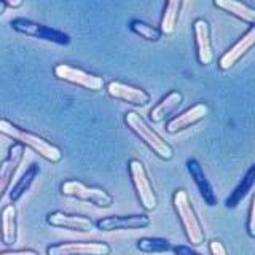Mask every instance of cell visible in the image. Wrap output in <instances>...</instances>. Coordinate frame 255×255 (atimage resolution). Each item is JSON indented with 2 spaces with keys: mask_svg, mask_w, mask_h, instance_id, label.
Listing matches in <instances>:
<instances>
[{
  "mask_svg": "<svg viewBox=\"0 0 255 255\" xmlns=\"http://www.w3.org/2000/svg\"><path fill=\"white\" fill-rule=\"evenodd\" d=\"M0 134L14 140L16 143H21L24 148L27 147L32 151H35L38 156L46 159L48 163L56 164L62 159V150L58 145H54L53 142L35 132L26 131L24 128L18 126L6 118H0Z\"/></svg>",
  "mask_w": 255,
  "mask_h": 255,
  "instance_id": "obj_1",
  "label": "cell"
},
{
  "mask_svg": "<svg viewBox=\"0 0 255 255\" xmlns=\"http://www.w3.org/2000/svg\"><path fill=\"white\" fill-rule=\"evenodd\" d=\"M172 207L180 220V225L183 228L187 241L195 247L203 246L206 241V233H204L203 223L199 220L195 207L191 204V198L185 188H177L174 191Z\"/></svg>",
  "mask_w": 255,
  "mask_h": 255,
  "instance_id": "obj_2",
  "label": "cell"
},
{
  "mask_svg": "<svg viewBox=\"0 0 255 255\" xmlns=\"http://www.w3.org/2000/svg\"><path fill=\"white\" fill-rule=\"evenodd\" d=\"M125 125L135 137L142 140L145 145L153 151V153L163 159V161H171L174 158V148L171 143H167L161 135H159L153 128H150L148 123L143 120L137 112L129 110L125 114Z\"/></svg>",
  "mask_w": 255,
  "mask_h": 255,
  "instance_id": "obj_3",
  "label": "cell"
},
{
  "mask_svg": "<svg viewBox=\"0 0 255 255\" xmlns=\"http://www.w3.org/2000/svg\"><path fill=\"white\" fill-rule=\"evenodd\" d=\"M128 172H129L132 188L135 191V196H137L142 209L145 212H153L158 207V195L153 188V183H151L148 177L145 164L140 159L132 158L128 161Z\"/></svg>",
  "mask_w": 255,
  "mask_h": 255,
  "instance_id": "obj_4",
  "label": "cell"
},
{
  "mask_svg": "<svg viewBox=\"0 0 255 255\" xmlns=\"http://www.w3.org/2000/svg\"><path fill=\"white\" fill-rule=\"evenodd\" d=\"M61 193L67 198H74L78 201L90 203L101 209H107L114 204V196H112L107 190L102 187L96 185H86V183L75 180V179H67L61 183Z\"/></svg>",
  "mask_w": 255,
  "mask_h": 255,
  "instance_id": "obj_5",
  "label": "cell"
},
{
  "mask_svg": "<svg viewBox=\"0 0 255 255\" xmlns=\"http://www.w3.org/2000/svg\"><path fill=\"white\" fill-rule=\"evenodd\" d=\"M53 74L56 78L61 80V82L80 86L86 91L101 93L102 90H106V80L101 75L88 72L85 69L75 67V66H70V64H66V62L56 64L53 67Z\"/></svg>",
  "mask_w": 255,
  "mask_h": 255,
  "instance_id": "obj_6",
  "label": "cell"
},
{
  "mask_svg": "<svg viewBox=\"0 0 255 255\" xmlns=\"http://www.w3.org/2000/svg\"><path fill=\"white\" fill-rule=\"evenodd\" d=\"M10 26L14 32H18L21 35H26L30 38L43 40V42H50L54 45L66 46L70 43V35L66 34L64 30L54 29L51 26H45L42 22L32 21L27 18H14L10 21Z\"/></svg>",
  "mask_w": 255,
  "mask_h": 255,
  "instance_id": "obj_7",
  "label": "cell"
},
{
  "mask_svg": "<svg viewBox=\"0 0 255 255\" xmlns=\"http://www.w3.org/2000/svg\"><path fill=\"white\" fill-rule=\"evenodd\" d=\"M112 247L104 241H66L46 247V255H110Z\"/></svg>",
  "mask_w": 255,
  "mask_h": 255,
  "instance_id": "obj_8",
  "label": "cell"
},
{
  "mask_svg": "<svg viewBox=\"0 0 255 255\" xmlns=\"http://www.w3.org/2000/svg\"><path fill=\"white\" fill-rule=\"evenodd\" d=\"M106 91L109 98L131 104L135 107H143L150 102V94L143 88L120 82V80H112V82L106 83Z\"/></svg>",
  "mask_w": 255,
  "mask_h": 255,
  "instance_id": "obj_9",
  "label": "cell"
},
{
  "mask_svg": "<svg viewBox=\"0 0 255 255\" xmlns=\"http://www.w3.org/2000/svg\"><path fill=\"white\" fill-rule=\"evenodd\" d=\"M209 112L211 109L206 102H198L195 106L188 107L187 110L180 112L179 115L167 120L164 129L167 134H179L180 131H185L188 128L198 125L199 122H203L209 115Z\"/></svg>",
  "mask_w": 255,
  "mask_h": 255,
  "instance_id": "obj_10",
  "label": "cell"
},
{
  "mask_svg": "<svg viewBox=\"0 0 255 255\" xmlns=\"http://www.w3.org/2000/svg\"><path fill=\"white\" fill-rule=\"evenodd\" d=\"M46 223L53 228H62L75 231V233H91L96 228V223L90 217H86V215L70 214L64 211L50 212L46 215Z\"/></svg>",
  "mask_w": 255,
  "mask_h": 255,
  "instance_id": "obj_11",
  "label": "cell"
},
{
  "mask_svg": "<svg viewBox=\"0 0 255 255\" xmlns=\"http://www.w3.org/2000/svg\"><path fill=\"white\" fill-rule=\"evenodd\" d=\"M255 46V26L249 27L228 50L219 58L220 70H230Z\"/></svg>",
  "mask_w": 255,
  "mask_h": 255,
  "instance_id": "obj_12",
  "label": "cell"
},
{
  "mask_svg": "<svg viewBox=\"0 0 255 255\" xmlns=\"http://www.w3.org/2000/svg\"><path fill=\"white\" fill-rule=\"evenodd\" d=\"M193 37L196 45V58L201 66H211L215 59L212 38H211V24L204 18L193 21Z\"/></svg>",
  "mask_w": 255,
  "mask_h": 255,
  "instance_id": "obj_13",
  "label": "cell"
},
{
  "mask_svg": "<svg viewBox=\"0 0 255 255\" xmlns=\"http://www.w3.org/2000/svg\"><path fill=\"white\" fill-rule=\"evenodd\" d=\"M150 225V217L145 214L131 215H107L96 222V228L101 231H118V230H142Z\"/></svg>",
  "mask_w": 255,
  "mask_h": 255,
  "instance_id": "obj_14",
  "label": "cell"
},
{
  "mask_svg": "<svg viewBox=\"0 0 255 255\" xmlns=\"http://www.w3.org/2000/svg\"><path fill=\"white\" fill-rule=\"evenodd\" d=\"M24 148L21 143H13V145L8 148V155L3 158V161L0 163V201L3 199V196L6 195L8 187L14 177L16 171L21 166L22 159H24Z\"/></svg>",
  "mask_w": 255,
  "mask_h": 255,
  "instance_id": "obj_15",
  "label": "cell"
},
{
  "mask_svg": "<svg viewBox=\"0 0 255 255\" xmlns=\"http://www.w3.org/2000/svg\"><path fill=\"white\" fill-rule=\"evenodd\" d=\"M187 171L191 175V179H193L195 185L198 187V191H199V195H201V198L204 199V203L209 207H214L215 204H217V195H215L212 183L209 182V179H207L203 166L199 164L198 159H195V158L188 159Z\"/></svg>",
  "mask_w": 255,
  "mask_h": 255,
  "instance_id": "obj_16",
  "label": "cell"
},
{
  "mask_svg": "<svg viewBox=\"0 0 255 255\" xmlns=\"http://www.w3.org/2000/svg\"><path fill=\"white\" fill-rule=\"evenodd\" d=\"M0 241L6 249H11L18 241V211L13 203L0 212Z\"/></svg>",
  "mask_w": 255,
  "mask_h": 255,
  "instance_id": "obj_17",
  "label": "cell"
},
{
  "mask_svg": "<svg viewBox=\"0 0 255 255\" xmlns=\"http://www.w3.org/2000/svg\"><path fill=\"white\" fill-rule=\"evenodd\" d=\"M183 102V94L177 90L169 91L164 98H161L156 106H153V109L150 110L148 118L151 123H161L166 118H169L175 110H177Z\"/></svg>",
  "mask_w": 255,
  "mask_h": 255,
  "instance_id": "obj_18",
  "label": "cell"
},
{
  "mask_svg": "<svg viewBox=\"0 0 255 255\" xmlns=\"http://www.w3.org/2000/svg\"><path fill=\"white\" fill-rule=\"evenodd\" d=\"M214 6L225 11L249 26H255V6L238 0H214Z\"/></svg>",
  "mask_w": 255,
  "mask_h": 255,
  "instance_id": "obj_19",
  "label": "cell"
},
{
  "mask_svg": "<svg viewBox=\"0 0 255 255\" xmlns=\"http://www.w3.org/2000/svg\"><path fill=\"white\" fill-rule=\"evenodd\" d=\"M183 6V2L180 0H169L164 3L161 19H159L158 30L161 32V35H172L177 27V22L180 18V10Z\"/></svg>",
  "mask_w": 255,
  "mask_h": 255,
  "instance_id": "obj_20",
  "label": "cell"
},
{
  "mask_svg": "<svg viewBox=\"0 0 255 255\" xmlns=\"http://www.w3.org/2000/svg\"><path fill=\"white\" fill-rule=\"evenodd\" d=\"M255 185V164H252L247 172L244 174V177L241 179V182L235 187V190L231 191V195L228 196L225 206L228 209H235V207L239 206V203L249 195V191L252 190V187Z\"/></svg>",
  "mask_w": 255,
  "mask_h": 255,
  "instance_id": "obj_21",
  "label": "cell"
},
{
  "mask_svg": "<svg viewBox=\"0 0 255 255\" xmlns=\"http://www.w3.org/2000/svg\"><path fill=\"white\" fill-rule=\"evenodd\" d=\"M38 172H40V166H38L37 163L29 164L27 169L22 172V175L19 177V180L14 183V187L10 190V193H8V195H10V201H11L13 204H14L16 201H19L21 196L32 187V183L35 182Z\"/></svg>",
  "mask_w": 255,
  "mask_h": 255,
  "instance_id": "obj_22",
  "label": "cell"
},
{
  "mask_svg": "<svg viewBox=\"0 0 255 255\" xmlns=\"http://www.w3.org/2000/svg\"><path fill=\"white\" fill-rule=\"evenodd\" d=\"M135 247L142 254H163L172 251L171 243L164 238H140L135 243Z\"/></svg>",
  "mask_w": 255,
  "mask_h": 255,
  "instance_id": "obj_23",
  "label": "cell"
},
{
  "mask_svg": "<svg viewBox=\"0 0 255 255\" xmlns=\"http://www.w3.org/2000/svg\"><path fill=\"white\" fill-rule=\"evenodd\" d=\"M129 29L131 32H134L135 35H139L140 38L147 40V42L156 43L161 40V32L158 30V27L151 26V24L142 21V19H131L129 22Z\"/></svg>",
  "mask_w": 255,
  "mask_h": 255,
  "instance_id": "obj_24",
  "label": "cell"
},
{
  "mask_svg": "<svg viewBox=\"0 0 255 255\" xmlns=\"http://www.w3.org/2000/svg\"><path fill=\"white\" fill-rule=\"evenodd\" d=\"M247 235L255 239V193L252 195V201L249 207V217H247Z\"/></svg>",
  "mask_w": 255,
  "mask_h": 255,
  "instance_id": "obj_25",
  "label": "cell"
},
{
  "mask_svg": "<svg viewBox=\"0 0 255 255\" xmlns=\"http://www.w3.org/2000/svg\"><path fill=\"white\" fill-rule=\"evenodd\" d=\"M209 252H211V255H230L225 244L219 241V239H212V241H209Z\"/></svg>",
  "mask_w": 255,
  "mask_h": 255,
  "instance_id": "obj_26",
  "label": "cell"
},
{
  "mask_svg": "<svg viewBox=\"0 0 255 255\" xmlns=\"http://www.w3.org/2000/svg\"><path fill=\"white\" fill-rule=\"evenodd\" d=\"M172 252L175 255H201L199 252H196L193 247L190 246H172Z\"/></svg>",
  "mask_w": 255,
  "mask_h": 255,
  "instance_id": "obj_27",
  "label": "cell"
},
{
  "mask_svg": "<svg viewBox=\"0 0 255 255\" xmlns=\"http://www.w3.org/2000/svg\"><path fill=\"white\" fill-rule=\"evenodd\" d=\"M0 255H40L34 249H6L0 251Z\"/></svg>",
  "mask_w": 255,
  "mask_h": 255,
  "instance_id": "obj_28",
  "label": "cell"
},
{
  "mask_svg": "<svg viewBox=\"0 0 255 255\" xmlns=\"http://www.w3.org/2000/svg\"><path fill=\"white\" fill-rule=\"evenodd\" d=\"M22 0H5V6L6 8H19L22 6Z\"/></svg>",
  "mask_w": 255,
  "mask_h": 255,
  "instance_id": "obj_29",
  "label": "cell"
},
{
  "mask_svg": "<svg viewBox=\"0 0 255 255\" xmlns=\"http://www.w3.org/2000/svg\"><path fill=\"white\" fill-rule=\"evenodd\" d=\"M6 11V6H5V2L3 0H0V16H2L3 13Z\"/></svg>",
  "mask_w": 255,
  "mask_h": 255,
  "instance_id": "obj_30",
  "label": "cell"
}]
</instances>
